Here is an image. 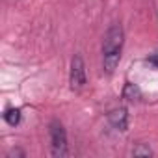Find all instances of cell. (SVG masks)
<instances>
[{"label": "cell", "instance_id": "cell-1", "mask_svg": "<svg viewBox=\"0 0 158 158\" xmlns=\"http://www.w3.org/2000/svg\"><path fill=\"white\" fill-rule=\"evenodd\" d=\"M123 43H125L123 26H121V24L110 26V30L106 32L104 41H102V54H115V52H121Z\"/></svg>", "mask_w": 158, "mask_h": 158}, {"label": "cell", "instance_id": "cell-2", "mask_svg": "<svg viewBox=\"0 0 158 158\" xmlns=\"http://www.w3.org/2000/svg\"><path fill=\"white\" fill-rule=\"evenodd\" d=\"M50 141H52V156L63 158L67 154V134L60 121L50 123Z\"/></svg>", "mask_w": 158, "mask_h": 158}, {"label": "cell", "instance_id": "cell-3", "mask_svg": "<svg viewBox=\"0 0 158 158\" xmlns=\"http://www.w3.org/2000/svg\"><path fill=\"white\" fill-rule=\"evenodd\" d=\"M69 84L73 91H80L86 86V65L80 54L73 56L71 60V73H69Z\"/></svg>", "mask_w": 158, "mask_h": 158}, {"label": "cell", "instance_id": "cell-4", "mask_svg": "<svg viewBox=\"0 0 158 158\" xmlns=\"http://www.w3.org/2000/svg\"><path fill=\"white\" fill-rule=\"evenodd\" d=\"M108 121H110V125L115 128V130H127V127H128V112H127V108H114L110 114H108Z\"/></svg>", "mask_w": 158, "mask_h": 158}, {"label": "cell", "instance_id": "cell-5", "mask_svg": "<svg viewBox=\"0 0 158 158\" xmlns=\"http://www.w3.org/2000/svg\"><path fill=\"white\" fill-rule=\"evenodd\" d=\"M119 61H121V52H115V54H102V69H104V73L112 74V73L117 69Z\"/></svg>", "mask_w": 158, "mask_h": 158}, {"label": "cell", "instance_id": "cell-6", "mask_svg": "<svg viewBox=\"0 0 158 158\" xmlns=\"http://www.w3.org/2000/svg\"><path fill=\"white\" fill-rule=\"evenodd\" d=\"M123 99L128 101V102H138L141 99V89L132 84V82H127L125 84V89H123Z\"/></svg>", "mask_w": 158, "mask_h": 158}, {"label": "cell", "instance_id": "cell-7", "mask_svg": "<svg viewBox=\"0 0 158 158\" xmlns=\"http://www.w3.org/2000/svg\"><path fill=\"white\" fill-rule=\"evenodd\" d=\"M4 121L10 127H17L21 123V110L19 108H8L6 114H4Z\"/></svg>", "mask_w": 158, "mask_h": 158}, {"label": "cell", "instance_id": "cell-8", "mask_svg": "<svg viewBox=\"0 0 158 158\" xmlns=\"http://www.w3.org/2000/svg\"><path fill=\"white\" fill-rule=\"evenodd\" d=\"M151 154H152V151L147 145H143V143H138L132 149V156H151Z\"/></svg>", "mask_w": 158, "mask_h": 158}, {"label": "cell", "instance_id": "cell-9", "mask_svg": "<svg viewBox=\"0 0 158 158\" xmlns=\"http://www.w3.org/2000/svg\"><path fill=\"white\" fill-rule=\"evenodd\" d=\"M149 63H152V65L158 69V54H152V56L149 58Z\"/></svg>", "mask_w": 158, "mask_h": 158}]
</instances>
